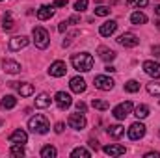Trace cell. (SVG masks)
I'll use <instances>...</instances> for the list:
<instances>
[{"instance_id": "cell-40", "label": "cell", "mask_w": 160, "mask_h": 158, "mask_svg": "<svg viewBox=\"0 0 160 158\" xmlns=\"http://www.w3.org/2000/svg\"><path fill=\"white\" fill-rule=\"evenodd\" d=\"M67 24H69L67 21H63V22H60V26H58V30H60V32H65V30H67Z\"/></svg>"}, {"instance_id": "cell-35", "label": "cell", "mask_w": 160, "mask_h": 158, "mask_svg": "<svg viewBox=\"0 0 160 158\" xmlns=\"http://www.w3.org/2000/svg\"><path fill=\"white\" fill-rule=\"evenodd\" d=\"M88 4H89V0H77L75 2V9L77 11H84V9H88Z\"/></svg>"}, {"instance_id": "cell-34", "label": "cell", "mask_w": 160, "mask_h": 158, "mask_svg": "<svg viewBox=\"0 0 160 158\" xmlns=\"http://www.w3.org/2000/svg\"><path fill=\"white\" fill-rule=\"evenodd\" d=\"M149 4V0H127V6H134V7H145Z\"/></svg>"}, {"instance_id": "cell-36", "label": "cell", "mask_w": 160, "mask_h": 158, "mask_svg": "<svg viewBox=\"0 0 160 158\" xmlns=\"http://www.w3.org/2000/svg\"><path fill=\"white\" fill-rule=\"evenodd\" d=\"M65 6H67V0H56L52 4V7H65Z\"/></svg>"}, {"instance_id": "cell-19", "label": "cell", "mask_w": 160, "mask_h": 158, "mask_svg": "<svg viewBox=\"0 0 160 158\" xmlns=\"http://www.w3.org/2000/svg\"><path fill=\"white\" fill-rule=\"evenodd\" d=\"M52 15H54V7L52 6H41L39 9H38V19L39 21H47Z\"/></svg>"}, {"instance_id": "cell-9", "label": "cell", "mask_w": 160, "mask_h": 158, "mask_svg": "<svg viewBox=\"0 0 160 158\" xmlns=\"http://www.w3.org/2000/svg\"><path fill=\"white\" fill-rule=\"evenodd\" d=\"M67 123H69V126L71 128H75V130H82V128H86V125H88V121L86 117L82 116V114H71L69 119H67Z\"/></svg>"}, {"instance_id": "cell-27", "label": "cell", "mask_w": 160, "mask_h": 158, "mask_svg": "<svg viewBox=\"0 0 160 158\" xmlns=\"http://www.w3.org/2000/svg\"><path fill=\"white\" fill-rule=\"evenodd\" d=\"M9 155H11V156H24V147H22L21 143H11Z\"/></svg>"}, {"instance_id": "cell-4", "label": "cell", "mask_w": 160, "mask_h": 158, "mask_svg": "<svg viewBox=\"0 0 160 158\" xmlns=\"http://www.w3.org/2000/svg\"><path fill=\"white\" fill-rule=\"evenodd\" d=\"M118 43L121 47H125V48H134V47L140 45V37L136 34H132V32H125V34H121L118 37Z\"/></svg>"}, {"instance_id": "cell-16", "label": "cell", "mask_w": 160, "mask_h": 158, "mask_svg": "<svg viewBox=\"0 0 160 158\" xmlns=\"http://www.w3.org/2000/svg\"><path fill=\"white\" fill-rule=\"evenodd\" d=\"M102 151H104L108 156H121V155H125L127 149H125L123 145H118V143H110V145H104Z\"/></svg>"}, {"instance_id": "cell-5", "label": "cell", "mask_w": 160, "mask_h": 158, "mask_svg": "<svg viewBox=\"0 0 160 158\" xmlns=\"http://www.w3.org/2000/svg\"><path fill=\"white\" fill-rule=\"evenodd\" d=\"M132 110H134V104L130 102V101H125V102H121L118 104L116 108H114V117L116 119H125L128 114H132Z\"/></svg>"}, {"instance_id": "cell-12", "label": "cell", "mask_w": 160, "mask_h": 158, "mask_svg": "<svg viewBox=\"0 0 160 158\" xmlns=\"http://www.w3.org/2000/svg\"><path fill=\"white\" fill-rule=\"evenodd\" d=\"M143 71H145L149 77H153V78H160V63L153 62V60L143 62Z\"/></svg>"}, {"instance_id": "cell-39", "label": "cell", "mask_w": 160, "mask_h": 158, "mask_svg": "<svg viewBox=\"0 0 160 158\" xmlns=\"http://www.w3.org/2000/svg\"><path fill=\"white\" fill-rule=\"evenodd\" d=\"M77 110H78L80 114H84V112H86V104H84L82 101H80V102H77Z\"/></svg>"}, {"instance_id": "cell-33", "label": "cell", "mask_w": 160, "mask_h": 158, "mask_svg": "<svg viewBox=\"0 0 160 158\" xmlns=\"http://www.w3.org/2000/svg\"><path fill=\"white\" fill-rule=\"evenodd\" d=\"M110 7L108 6H97L95 7V15H99V17H106V15H110Z\"/></svg>"}, {"instance_id": "cell-7", "label": "cell", "mask_w": 160, "mask_h": 158, "mask_svg": "<svg viewBox=\"0 0 160 158\" xmlns=\"http://www.w3.org/2000/svg\"><path fill=\"white\" fill-rule=\"evenodd\" d=\"M145 136V125L143 123H140V121H136V123H132L130 126H128V138L130 140H142Z\"/></svg>"}, {"instance_id": "cell-31", "label": "cell", "mask_w": 160, "mask_h": 158, "mask_svg": "<svg viewBox=\"0 0 160 158\" xmlns=\"http://www.w3.org/2000/svg\"><path fill=\"white\" fill-rule=\"evenodd\" d=\"M125 91H128V93H136V91H140V82H136V80H128V82L125 84Z\"/></svg>"}, {"instance_id": "cell-10", "label": "cell", "mask_w": 160, "mask_h": 158, "mask_svg": "<svg viewBox=\"0 0 160 158\" xmlns=\"http://www.w3.org/2000/svg\"><path fill=\"white\" fill-rule=\"evenodd\" d=\"M28 43H30V39H28L26 36H15V37L9 39V50L17 52V50H21V48L28 47Z\"/></svg>"}, {"instance_id": "cell-14", "label": "cell", "mask_w": 160, "mask_h": 158, "mask_svg": "<svg viewBox=\"0 0 160 158\" xmlns=\"http://www.w3.org/2000/svg\"><path fill=\"white\" fill-rule=\"evenodd\" d=\"M26 141H28V134H26L24 130H21V128L13 130V132L9 134V143H21V145H24Z\"/></svg>"}, {"instance_id": "cell-17", "label": "cell", "mask_w": 160, "mask_h": 158, "mask_svg": "<svg viewBox=\"0 0 160 158\" xmlns=\"http://www.w3.org/2000/svg\"><path fill=\"white\" fill-rule=\"evenodd\" d=\"M2 67H4V71L9 73V75H17V73H21V63L15 62V60H4V62H2Z\"/></svg>"}, {"instance_id": "cell-20", "label": "cell", "mask_w": 160, "mask_h": 158, "mask_svg": "<svg viewBox=\"0 0 160 158\" xmlns=\"http://www.w3.org/2000/svg\"><path fill=\"white\" fill-rule=\"evenodd\" d=\"M50 95L48 93H39L36 97V108H48L50 106Z\"/></svg>"}, {"instance_id": "cell-44", "label": "cell", "mask_w": 160, "mask_h": 158, "mask_svg": "<svg viewBox=\"0 0 160 158\" xmlns=\"http://www.w3.org/2000/svg\"><path fill=\"white\" fill-rule=\"evenodd\" d=\"M80 19L78 17H77V15H75V17H71V19H67V22H69V24H75V22H78Z\"/></svg>"}, {"instance_id": "cell-13", "label": "cell", "mask_w": 160, "mask_h": 158, "mask_svg": "<svg viewBox=\"0 0 160 158\" xmlns=\"http://www.w3.org/2000/svg\"><path fill=\"white\" fill-rule=\"evenodd\" d=\"M116 30H118V22H116V21H106L104 24H101L99 34H101L102 37H110L112 34H116Z\"/></svg>"}, {"instance_id": "cell-43", "label": "cell", "mask_w": 160, "mask_h": 158, "mask_svg": "<svg viewBox=\"0 0 160 158\" xmlns=\"http://www.w3.org/2000/svg\"><path fill=\"white\" fill-rule=\"evenodd\" d=\"M89 147H91V149H95V151L99 149V145H97V141H95V140H89Z\"/></svg>"}, {"instance_id": "cell-28", "label": "cell", "mask_w": 160, "mask_h": 158, "mask_svg": "<svg viewBox=\"0 0 160 158\" xmlns=\"http://www.w3.org/2000/svg\"><path fill=\"white\" fill-rule=\"evenodd\" d=\"M56 155H58V151H56V147H52V145H47V147L41 149V156L43 158H54Z\"/></svg>"}, {"instance_id": "cell-26", "label": "cell", "mask_w": 160, "mask_h": 158, "mask_svg": "<svg viewBox=\"0 0 160 158\" xmlns=\"http://www.w3.org/2000/svg\"><path fill=\"white\" fill-rule=\"evenodd\" d=\"M91 106H93L95 110H101V112H104V110L110 108V104H108L106 101H101V99H93V101H91Z\"/></svg>"}, {"instance_id": "cell-18", "label": "cell", "mask_w": 160, "mask_h": 158, "mask_svg": "<svg viewBox=\"0 0 160 158\" xmlns=\"http://www.w3.org/2000/svg\"><path fill=\"white\" fill-rule=\"evenodd\" d=\"M69 87H71L73 93H84L86 91V80L80 78V77H75V78H71V82H69Z\"/></svg>"}, {"instance_id": "cell-6", "label": "cell", "mask_w": 160, "mask_h": 158, "mask_svg": "<svg viewBox=\"0 0 160 158\" xmlns=\"http://www.w3.org/2000/svg\"><path fill=\"white\" fill-rule=\"evenodd\" d=\"M93 84H95V87L101 89V91H110V89H114V84H116V82L110 78V77H106V75H99V77H95Z\"/></svg>"}, {"instance_id": "cell-42", "label": "cell", "mask_w": 160, "mask_h": 158, "mask_svg": "<svg viewBox=\"0 0 160 158\" xmlns=\"http://www.w3.org/2000/svg\"><path fill=\"white\" fill-rule=\"evenodd\" d=\"M145 158H160V153H147Z\"/></svg>"}, {"instance_id": "cell-45", "label": "cell", "mask_w": 160, "mask_h": 158, "mask_svg": "<svg viewBox=\"0 0 160 158\" xmlns=\"http://www.w3.org/2000/svg\"><path fill=\"white\" fill-rule=\"evenodd\" d=\"M155 13H157V15H160V4H158V6H155Z\"/></svg>"}, {"instance_id": "cell-38", "label": "cell", "mask_w": 160, "mask_h": 158, "mask_svg": "<svg viewBox=\"0 0 160 158\" xmlns=\"http://www.w3.org/2000/svg\"><path fill=\"white\" fill-rule=\"evenodd\" d=\"M151 52L155 54V58H160V45H155V47L151 48Z\"/></svg>"}, {"instance_id": "cell-46", "label": "cell", "mask_w": 160, "mask_h": 158, "mask_svg": "<svg viewBox=\"0 0 160 158\" xmlns=\"http://www.w3.org/2000/svg\"><path fill=\"white\" fill-rule=\"evenodd\" d=\"M0 2H2V0H0Z\"/></svg>"}, {"instance_id": "cell-11", "label": "cell", "mask_w": 160, "mask_h": 158, "mask_svg": "<svg viewBox=\"0 0 160 158\" xmlns=\"http://www.w3.org/2000/svg\"><path fill=\"white\" fill-rule=\"evenodd\" d=\"M65 71H67V67H65V62H62V60L54 62V63L48 67V75H50V77H54V78L63 77V75H65Z\"/></svg>"}, {"instance_id": "cell-25", "label": "cell", "mask_w": 160, "mask_h": 158, "mask_svg": "<svg viewBox=\"0 0 160 158\" xmlns=\"http://www.w3.org/2000/svg\"><path fill=\"white\" fill-rule=\"evenodd\" d=\"M15 104H17V99H15L13 95H6V97H2V108L11 110V108H15Z\"/></svg>"}, {"instance_id": "cell-3", "label": "cell", "mask_w": 160, "mask_h": 158, "mask_svg": "<svg viewBox=\"0 0 160 158\" xmlns=\"http://www.w3.org/2000/svg\"><path fill=\"white\" fill-rule=\"evenodd\" d=\"M32 37H34L36 47L41 48V50H45V48L48 47V43H50V36H48V32H47L43 26H36V28L32 30Z\"/></svg>"}, {"instance_id": "cell-23", "label": "cell", "mask_w": 160, "mask_h": 158, "mask_svg": "<svg viewBox=\"0 0 160 158\" xmlns=\"http://www.w3.org/2000/svg\"><path fill=\"white\" fill-rule=\"evenodd\" d=\"M99 56H101V60H104V62H112V60L116 58V52L110 50V48H106V47H99Z\"/></svg>"}, {"instance_id": "cell-1", "label": "cell", "mask_w": 160, "mask_h": 158, "mask_svg": "<svg viewBox=\"0 0 160 158\" xmlns=\"http://www.w3.org/2000/svg\"><path fill=\"white\" fill-rule=\"evenodd\" d=\"M71 63L73 67L80 71V73H88L93 69V56L89 52H80V54H73L71 58Z\"/></svg>"}, {"instance_id": "cell-41", "label": "cell", "mask_w": 160, "mask_h": 158, "mask_svg": "<svg viewBox=\"0 0 160 158\" xmlns=\"http://www.w3.org/2000/svg\"><path fill=\"white\" fill-rule=\"evenodd\" d=\"M104 71H106V73H116L118 69H116L114 65H106V67H104Z\"/></svg>"}, {"instance_id": "cell-32", "label": "cell", "mask_w": 160, "mask_h": 158, "mask_svg": "<svg viewBox=\"0 0 160 158\" xmlns=\"http://www.w3.org/2000/svg\"><path fill=\"white\" fill-rule=\"evenodd\" d=\"M147 93L149 95H160V84L158 82H151V84H147Z\"/></svg>"}, {"instance_id": "cell-37", "label": "cell", "mask_w": 160, "mask_h": 158, "mask_svg": "<svg viewBox=\"0 0 160 158\" xmlns=\"http://www.w3.org/2000/svg\"><path fill=\"white\" fill-rule=\"evenodd\" d=\"M63 128H65V125H63V123H56V126H54V130H56L58 134H62V132H63Z\"/></svg>"}, {"instance_id": "cell-30", "label": "cell", "mask_w": 160, "mask_h": 158, "mask_svg": "<svg viewBox=\"0 0 160 158\" xmlns=\"http://www.w3.org/2000/svg\"><path fill=\"white\" fill-rule=\"evenodd\" d=\"M2 22H4V24H2V28H4L6 32H9V30L13 28V19H11V13H6V15L2 17Z\"/></svg>"}, {"instance_id": "cell-22", "label": "cell", "mask_w": 160, "mask_h": 158, "mask_svg": "<svg viewBox=\"0 0 160 158\" xmlns=\"http://www.w3.org/2000/svg\"><path fill=\"white\" fill-rule=\"evenodd\" d=\"M130 22H132V24H136V26L145 24V22H147V15H145V13H142V11H134V13L130 15Z\"/></svg>"}, {"instance_id": "cell-21", "label": "cell", "mask_w": 160, "mask_h": 158, "mask_svg": "<svg viewBox=\"0 0 160 158\" xmlns=\"http://www.w3.org/2000/svg\"><path fill=\"white\" fill-rule=\"evenodd\" d=\"M123 134H125V126H121V125H110V126H108V136H110V138L118 140Z\"/></svg>"}, {"instance_id": "cell-24", "label": "cell", "mask_w": 160, "mask_h": 158, "mask_svg": "<svg viewBox=\"0 0 160 158\" xmlns=\"http://www.w3.org/2000/svg\"><path fill=\"white\" fill-rule=\"evenodd\" d=\"M134 116L138 119H145L149 116V106H145V104H138L136 108H134Z\"/></svg>"}, {"instance_id": "cell-8", "label": "cell", "mask_w": 160, "mask_h": 158, "mask_svg": "<svg viewBox=\"0 0 160 158\" xmlns=\"http://www.w3.org/2000/svg\"><path fill=\"white\" fill-rule=\"evenodd\" d=\"M54 101H56V104H58V108H60V110H67V108L73 104L71 95H69V93H65V91H58V93L54 95Z\"/></svg>"}, {"instance_id": "cell-15", "label": "cell", "mask_w": 160, "mask_h": 158, "mask_svg": "<svg viewBox=\"0 0 160 158\" xmlns=\"http://www.w3.org/2000/svg\"><path fill=\"white\" fill-rule=\"evenodd\" d=\"M9 86L17 87V89H19V93H21V97H30V95H34V86H32V84H28V82H21L19 86H17V82H11Z\"/></svg>"}, {"instance_id": "cell-2", "label": "cell", "mask_w": 160, "mask_h": 158, "mask_svg": "<svg viewBox=\"0 0 160 158\" xmlns=\"http://www.w3.org/2000/svg\"><path fill=\"white\" fill-rule=\"evenodd\" d=\"M28 128H30L32 132H36V134H47V132L50 130V125H48V121H47L45 116L38 114V116L30 117V121H28Z\"/></svg>"}, {"instance_id": "cell-29", "label": "cell", "mask_w": 160, "mask_h": 158, "mask_svg": "<svg viewBox=\"0 0 160 158\" xmlns=\"http://www.w3.org/2000/svg\"><path fill=\"white\" fill-rule=\"evenodd\" d=\"M71 156H73V158H78V156L89 158V156H91V153H89L88 149H84V147H77V149H73V151H71Z\"/></svg>"}]
</instances>
